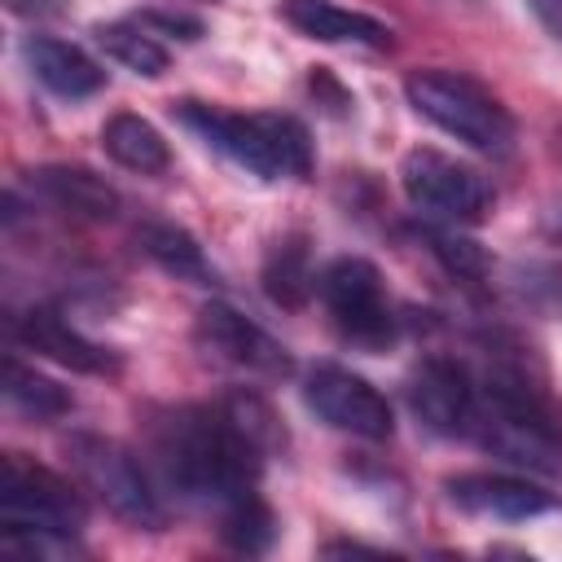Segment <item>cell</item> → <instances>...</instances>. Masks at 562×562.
<instances>
[{
    "label": "cell",
    "mask_w": 562,
    "mask_h": 562,
    "mask_svg": "<svg viewBox=\"0 0 562 562\" xmlns=\"http://www.w3.org/2000/svg\"><path fill=\"white\" fill-rule=\"evenodd\" d=\"M277 417L263 400L237 391L220 404L176 408L154 430V470L167 492L189 505L228 509L255 496L263 457L277 443Z\"/></svg>",
    "instance_id": "cell-1"
},
{
    "label": "cell",
    "mask_w": 562,
    "mask_h": 562,
    "mask_svg": "<svg viewBox=\"0 0 562 562\" xmlns=\"http://www.w3.org/2000/svg\"><path fill=\"white\" fill-rule=\"evenodd\" d=\"M470 439L522 474L562 479V417L549 395L518 369H492L479 378V413Z\"/></svg>",
    "instance_id": "cell-2"
},
{
    "label": "cell",
    "mask_w": 562,
    "mask_h": 562,
    "mask_svg": "<svg viewBox=\"0 0 562 562\" xmlns=\"http://www.w3.org/2000/svg\"><path fill=\"white\" fill-rule=\"evenodd\" d=\"M176 114L211 149H220L228 162H237L241 171L259 180H299L312 171V158H316L312 132L294 114H281V110L237 114V110H220L202 101H180Z\"/></svg>",
    "instance_id": "cell-3"
},
{
    "label": "cell",
    "mask_w": 562,
    "mask_h": 562,
    "mask_svg": "<svg viewBox=\"0 0 562 562\" xmlns=\"http://www.w3.org/2000/svg\"><path fill=\"white\" fill-rule=\"evenodd\" d=\"M88 509L83 496L75 492V483H66L61 474L22 461L18 452H9L0 461V527H4V544H18L26 553H44L53 540H70L83 527Z\"/></svg>",
    "instance_id": "cell-4"
},
{
    "label": "cell",
    "mask_w": 562,
    "mask_h": 562,
    "mask_svg": "<svg viewBox=\"0 0 562 562\" xmlns=\"http://www.w3.org/2000/svg\"><path fill=\"white\" fill-rule=\"evenodd\" d=\"M404 97L422 119H430L439 132L457 136L461 145H470L479 154L501 158L514 149V136H518L514 114L470 75L426 66L404 79Z\"/></svg>",
    "instance_id": "cell-5"
},
{
    "label": "cell",
    "mask_w": 562,
    "mask_h": 562,
    "mask_svg": "<svg viewBox=\"0 0 562 562\" xmlns=\"http://www.w3.org/2000/svg\"><path fill=\"white\" fill-rule=\"evenodd\" d=\"M316 299L342 342L360 351H382L395 342V307L386 299L382 272L369 259L360 255L329 259L316 272Z\"/></svg>",
    "instance_id": "cell-6"
},
{
    "label": "cell",
    "mask_w": 562,
    "mask_h": 562,
    "mask_svg": "<svg viewBox=\"0 0 562 562\" xmlns=\"http://www.w3.org/2000/svg\"><path fill=\"white\" fill-rule=\"evenodd\" d=\"M66 457H70V470H75L79 487L92 492L110 514H119L132 527H149V531L162 527L167 509L158 501V487L149 483L145 465L123 443L79 430V435L66 439Z\"/></svg>",
    "instance_id": "cell-7"
},
{
    "label": "cell",
    "mask_w": 562,
    "mask_h": 562,
    "mask_svg": "<svg viewBox=\"0 0 562 562\" xmlns=\"http://www.w3.org/2000/svg\"><path fill=\"white\" fill-rule=\"evenodd\" d=\"M400 189L413 202V211L448 228L479 224L492 211V184L483 180V171L430 145H417L400 158Z\"/></svg>",
    "instance_id": "cell-8"
},
{
    "label": "cell",
    "mask_w": 562,
    "mask_h": 562,
    "mask_svg": "<svg viewBox=\"0 0 562 562\" xmlns=\"http://www.w3.org/2000/svg\"><path fill=\"white\" fill-rule=\"evenodd\" d=\"M303 404L325 426L347 430V435L369 439V443H382L395 430L386 395L369 378H360V373H351L342 364H329V360H321V364H312L303 373Z\"/></svg>",
    "instance_id": "cell-9"
},
{
    "label": "cell",
    "mask_w": 562,
    "mask_h": 562,
    "mask_svg": "<svg viewBox=\"0 0 562 562\" xmlns=\"http://www.w3.org/2000/svg\"><path fill=\"white\" fill-rule=\"evenodd\" d=\"M193 338L211 360H220L228 369H241L250 378H285L294 369L290 351L263 325H255L250 316H241L233 303H220V299L198 312Z\"/></svg>",
    "instance_id": "cell-10"
},
{
    "label": "cell",
    "mask_w": 562,
    "mask_h": 562,
    "mask_svg": "<svg viewBox=\"0 0 562 562\" xmlns=\"http://www.w3.org/2000/svg\"><path fill=\"white\" fill-rule=\"evenodd\" d=\"M408 408L413 417L448 439H470L474 413H479V378L448 356H426L413 373H408Z\"/></svg>",
    "instance_id": "cell-11"
},
{
    "label": "cell",
    "mask_w": 562,
    "mask_h": 562,
    "mask_svg": "<svg viewBox=\"0 0 562 562\" xmlns=\"http://www.w3.org/2000/svg\"><path fill=\"white\" fill-rule=\"evenodd\" d=\"M448 501L470 509V514H487V518H505V522H522L536 514L558 509V496L540 483H531L527 474H457L443 483Z\"/></svg>",
    "instance_id": "cell-12"
},
{
    "label": "cell",
    "mask_w": 562,
    "mask_h": 562,
    "mask_svg": "<svg viewBox=\"0 0 562 562\" xmlns=\"http://www.w3.org/2000/svg\"><path fill=\"white\" fill-rule=\"evenodd\" d=\"M13 338H18L26 351L48 356V360H57L61 369H75V373H114V369H119V360H114L101 342L83 338V334H79L75 325H66L53 307H31L26 316H18Z\"/></svg>",
    "instance_id": "cell-13"
},
{
    "label": "cell",
    "mask_w": 562,
    "mask_h": 562,
    "mask_svg": "<svg viewBox=\"0 0 562 562\" xmlns=\"http://www.w3.org/2000/svg\"><path fill=\"white\" fill-rule=\"evenodd\" d=\"M277 13L285 26H294L307 40H321V44H364V48L391 44L386 22H378L360 9H342L338 0H281Z\"/></svg>",
    "instance_id": "cell-14"
},
{
    "label": "cell",
    "mask_w": 562,
    "mask_h": 562,
    "mask_svg": "<svg viewBox=\"0 0 562 562\" xmlns=\"http://www.w3.org/2000/svg\"><path fill=\"white\" fill-rule=\"evenodd\" d=\"M22 57H26L31 75H35L53 97L83 101V97H92V92L105 88V70H101V61H92L83 48L66 44V40L31 35V40L22 44Z\"/></svg>",
    "instance_id": "cell-15"
},
{
    "label": "cell",
    "mask_w": 562,
    "mask_h": 562,
    "mask_svg": "<svg viewBox=\"0 0 562 562\" xmlns=\"http://www.w3.org/2000/svg\"><path fill=\"white\" fill-rule=\"evenodd\" d=\"M31 189L66 215H83V220L119 215V193L88 167H40V171H31Z\"/></svg>",
    "instance_id": "cell-16"
},
{
    "label": "cell",
    "mask_w": 562,
    "mask_h": 562,
    "mask_svg": "<svg viewBox=\"0 0 562 562\" xmlns=\"http://www.w3.org/2000/svg\"><path fill=\"white\" fill-rule=\"evenodd\" d=\"M101 149H105L119 167L140 171V176H158V171H167V162H171V149H167L162 132H158L149 119L127 114V110L105 119V127H101Z\"/></svg>",
    "instance_id": "cell-17"
},
{
    "label": "cell",
    "mask_w": 562,
    "mask_h": 562,
    "mask_svg": "<svg viewBox=\"0 0 562 562\" xmlns=\"http://www.w3.org/2000/svg\"><path fill=\"white\" fill-rule=\"evenodd\" d=\"M4 400H9V408H18L31 422H53V417H61V413L75 408V400H70L66 386H57L53 378L35 373L18 356L4 360Z\"/></svg>",
    "instance_id": "cell-18"
},
{
    "label": "cell",
    "mask_w": 562,
    "mask_h": 562,
    "mask_svg": "<svg viewBox=\"0 0 562 562\" xmlns=\"http://www.w3.org/2000/svg\"><path fill=\"white\" fill-rule=\"evenodd\" d=\"M140 246H145V255H149L158 268H167V272L180 277V281H193V285H211V281H215V272H211L202 246H198L184 228H176V224H145V228H140Z\"/></svg>",
    "instance_id": "cell-19"
},
{
    "label": "cell",
    "mask_w": 562,
    "mask_h": 562,
    "mask_svg": "<svg viewBox=\"0 0 562 562\" xmlns=\"http://www.w3.org/2000/svg\"><path fill=\"white\" fill-rule=\"evenodd\" d=\"M97 44L119 61V66H127V70H136V75H145V79H154V75H162L167 70V48L154 40V31H145L136 18L132 22H105V26H97Z\"/></svg>",
    "instance_id": "cell-20"
},
{
    "label": "cell",
    "mask_w": 562,
    "mask_h": 562,
    "mask_svg": "<svg viewBox=\"0 0 562 562\" xmlns=\"http://www.w3.org/2000/svg\"><path fill=\"white\" fill-rule=\"evenodd\" d=\"M263 290L281 307H299L307 294H316V272L307 268L303 241H277L263 263Z\"/></svg>",
    "instance_id": "cell-21"
},
{
    "label": "cell",
    "mask_w": 562,
    "mask_h": 562,
    "mask_svg": "<svg viewBox=\"0 0 562 562\" xmlns=\"http://www.w3.org/2000/svg\"><path fill=\"white\" fill-rule=\"evenodd\" d=\"M220 531H224V540L233 544V549H241V553H263L268 544H272V536H277V518H272V509L259 501V492L255 496H246V501H237V505H228L224 514H220Z\"/></svg>",
    "instance_id": "cell-22"
},
{
    "label": "cell",
    "mask_w": 562,
    "mask_h": 562,
    "mask_svg": "<svg viewBox=\"0 0 562 562\" xmlns=\"http://www.w3.org/2000/svg\"><path fill=\"white\" fill-rule=\"evenodd\" d=\"M430 250H435L439 263H443L448 272H457V277H483V272H487V255H483V246L470 241V237H461V233L448 228V224L430 233Z\"/></svg>",
    "instance_id": "cell-23"
},
{
    "label": "cell",
    "mask_w": 562,
    "mask_h": 562,
    "mask_svg": "<svg viewBox=\"0 0 562 562\" xmlns=\"http://www.w3.org/2000/svg\"><path fill=\"white\" fill-rule=\"evenodd\" d=\"M136 22H140V26H149V31H154V26H158V31H176L180 40H198V35H202V26H198L193 18H180V13H158V9H154V13H140Z\"/></svg>",
    "instance_id": "cell-24"
},
{
    "label": "cell",
    "mask_w": 562,
    "mask_h": 562,
    "mask_svg": "<svg viewBox=\"0 0 562 562\" xmlns=\"http://www.w3.org/2000/svg\"><path fill=\"white\" fill-rule=\"evenodd\" d=\"M4 9L9 13H18V18H57V13H66L70 9V0H4Z\"/></svg>",
    "instance_id": "cell-25"
},
{
    "label": "cell",
    "mask_w": 562,
    "mask_h": 562,
    "mask_svg": "<svg viewBox=\"0 0 562 562\" xmlns=\"http://www.w3.org/2000/svg\"><path fill=\"white\" fill-rule=\"evenodd\" d=\"M531 9L540 13V22L562 40V0H531Z\"/></svg>",
    "instance_id": "cell-26"
},
{
    "label": "cell",
    "mask_w": 562,
    "mask_h": 562,
    "mask_svg": "<svg viewBox=\"0 0 562 562\" xmlns=\"http://www.w3.org/2000/svg\"><path fill=\"white\" fill-rule=\"evenodd\" d=\"M553 233H562V202L553 206Z\"/></svg>",
    "instance_id": "cell-27"
}]
</instances>
